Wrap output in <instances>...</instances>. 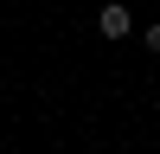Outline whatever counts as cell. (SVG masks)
Here are the masks:
<instances>
[{
    "mask_svg": "<svg viewBox=\"0 0 160 154\" xmlns=\"http://www.w3.org/2000/svg\"><path fill=\"white\" fill-rule=\"evenodd\" d=\"M141 45H148V51H160V26H148V32H141Z\"/></svg>",
    "mask_w": 160,
    "mask_h": 154,
    "instance_id": "7a4b0ae2",
    "label": "cell"
},
{
    "mask_svg": "<svg viewBox=\"0 0 160 154\" xmlns=\"http://www.w3.org/2000/svg\"><path fill=\"white\" fill-rule=\"evenodd\" d=\"M96 32H102V38H128V32H135V13H128V7H115V0H109V7L96 13Z\"/></svg>",
    "mask_w": 160,
    "mask_h": 154,
    "instance_id": "6da1fadb",
    "label": "cell"
}]
</instances>
